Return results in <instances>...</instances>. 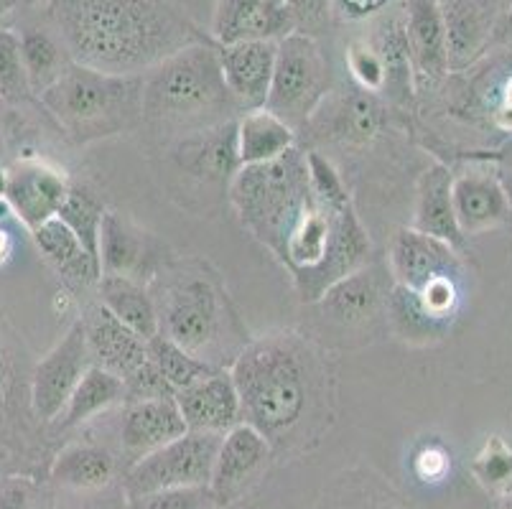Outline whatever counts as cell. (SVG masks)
Returning <instances> with one entry per match:
<instances>
[{"instance_id": "6da1fadb", "label": "cell", "mask_w": 512, "mask_h": 509, "mask_svg": "<svg viewBox=\"0 0 512 509\" xmlns=\"http://www.w3.org/2000/svg\"><path fill=\"white\" fill-rule=\"evenodd\" d=\"M46 18L74 64L118 77H143L212 39L171 0H46Z\"/></svg>"}, {"instance_id": "7a4b0ae2", "label": "cell", "mask_w": 512, "mask_h": 509, "mask_svg": "<svg viewBox=\"0 0 512 509\" xmlns=\"http://www.w3.org/2000/svg\"><path fill=\"white\" fill-rule=\"evenodd\" d=\"M242 423L253 426L273 454L306 446L314 423L327 418V364L304 336L283 331L253 339L232 362Z\"/></svg>"}, {"instance_id": "3957f363", "label": "cell", "mask_w": 512, "mask_h": 509, "mask_svg": "<svg viewBox=\"0 0 512 509\" xmlns=\"http://www.w3.org/2000/svg\"><path fill=\"white\" fill-rule=\"evenodd\" d=\"M214 39L186 46L143 74V123L166 133H197L240 118Z\"/></svg>"}, {"instance_id": "277c9868", "label": "cell", "mask_w": 512, "mask_h": 509, "mask_svg": "<svg viewBox=\"0 0 512 509\" xmlns=\"http://www.w3.org/2000/svg\"><path fill=\"white\" fill-rule=\"evenodd\" d=\"M230 199L242 227L281 260L293 232L319 207L306 151L296 146L276 161L242 166L230 181Z\"/></svg>"}, {"instance_id": "5b68a950", "label": "cell", "mask_w": 512, "mask_h": 509, "mask_svg": "<svg viewBox=\"0 0 512 509\" xmlns=\"http://www.w3.org/2000/svg\"><path fill=\"white\" fill-rule=\"evenodd\" d=\"M39 97L79 146L143 123V77H118L72 64Z\"/></svg>"}, {"instance_id": "8992f818", "label": "cell", "mask_w": 512, "mask_h": 509, "mask_svg": "<svg viewBox=\"0 0 512 509\" xmlns=\"http://www.w3.org/2000/svg\"><path fill=\"white\" fill-rule=\"evenodd\" d=\"M156 308L161 334L214 367V352L222 349V334L230 331L227 298L217 283L202 273L174 275Z\"/></svg>"}, {"instance_id": "52a82bcc", "label": "cell", "mask_w": 512, "mask_h": 509, "mask_svg": "<svg viewBox=\"0 0 512 509\" xmlns=\"http://www.w3.org/2000/svg\"><path fill=\"white\" fill-rule=\"evenodd\" d=\"M332 82V64L319 39L293 31L278 41L276 69L265 110H271L299 133L314 118L321 102L327 100Z\"/></svg>"}, {"instance_id": "ba28073f", "label": "cell", "mask_w": 512, "mask_h": 509, "mask_svg": "<svg viewBox=\"0 0 512 509\" xmlns=\"http://www.w3.org/2000/svg\"><path fill=\"white\" fill-rule=\"evenodd\" d=\"M220 443V433L186 431L184 436L156 448L153 454L143 456L123 471L120 487L125 499L164 492V489L209 487Z\"/></svg>"}, {"instance_id": "9c48e42d", "label": "cell", "mask_w": 512, "mask_h": 509, "mask_svg": "<svg viewBox=\"0 0 512 509\" xmlns=\"http://www.w3.org/2000/svg\"><path fill=\"white\" fill-rule=\"evenodd\" d=\"M444 82L456 118L484 120L512 133V44L487 51L474 67L449 74Z\"/></svg>"}, {"instance_id": "30bf717a", "label": "cell", "mask_w": 512, "mask_h": 509, "mask_svg": "<svg viewBox=\"0 0 512 509\" xmlns=\"http://www.w3.org/2000/svg\"><path fill=\"white\" fill-rule=\"evenodd\" d=\"M92 367L87 334L82 319L74 321L67 334L31 370V408L41 423H57L67 408L74 387Z\"/></svg>"}, {"instance_id": "8fae6325", "label": "cell", "mask_w": 512, "mask_h": 509, "mask_svg": "<svg viewBox=\"0 0 512 509\" xmlns=\"http://www.w3.org/2000/svg\"><path fill=\"white\" fill-rule=\"evenodd\" d=\"M273 454L271 443L265 441L253 426L237 423L232 431L222 436L220 451L214 459L209 492L217 507H230L240 502L255 484L271 469Z\"/></svg>"}, {"instance_id": "7c38bea8", "label": "cell", "mask_w": 512, "mask_h": 509, "mask_svg": "<svg viewBox=\"0 0 512 509\" xmlns=\"http://www.w3.org/2000/svg\"><path fill=\"white\" fill-rule=\"evenodd\" d=\"M383 97L352 84L344 92H329L304 130L316 133L321 143L339 146H370L383 133L388 120Z\"/></svg>"}, {"instance_id": "4fadbf2b", "label": "cell", "mask_w": 512, "mask_h": 509, "mask_svg": "<svg viewBox=\"0 0 512 509\" xmlns=\"http://www.w3.org/2000/svg\"><path fill=\"white\" fill-rule=\"evenodd\" d=\"M505 0H441L449 74L474 67L490 51L492 31Z\"/></svg>"}, {"instance_id": "5bb4252c", "label": "cell", "mask_w": 512, "mask_h": 509, "mask_svg": "<svg viewBox=\"0 0 512 509\" xmlns=\"http://www.w3.org/2000/svg\"><path fill=\"white\" fill-rule=\"evenodd\" d=\"M69 181L64 171L44 161H23L8 171L3 199L29 230L57 217L59 207L69 194Z\"/></svg>"}, {"instance_id": "9a60e30c", "label": "cell", "mask_w": 512, "mask_h": 509, "mask_svg": "<svg viewBox=\"0 0 512 509\" xmlns=\"http://www.w3.org/2000/svg\"><path fill=\"white\" fill-rule=\"evenodd\" d=\"M390 273L395 286L421 291L436 278H459L462 275V260L456 247L449 242L436 240L431 235L413 230H400L390 242Z\"/></svg>"}, {"instance_id": "2e32d148", "label": "cell", "mask_w": 512, "mask_h": 509, "mask_svg": "<svg viewBox=\"0 0 512 509\" xmlns=\"http://www.w3.org/2000/svg\"><path fill=\"white\" fill-rule=\"evenodd\" d=\"M214 51L225 74L227 90L232 92L242 112L265 107L271 92L273 69H276L278 41H237L217 44Z\"/></svg>"}, {"instance_id": "e0dca14e", "label": "cell", "mask_w": 512, "mask_h": 509, "mask_svg": "<svg viewBox=\"0 0 512 509\" xmlns=\"http://www.w3.org/2000/svg\"><path fill=\"white\" fill-rule=\"evenodd\" d=\"M186 431L189 428H186L184 415L174 398L123 405V418H120L118 428V454L125 461V469L141 461L143 456L153 454L156 448L184 436Z\"/></svg>"}, {"instance_id": "ac0fdd59", "label": "cell", "mask_w": 512, "mask_h": 509, "mask_svg": "<svg viewBox=\"0 0 512 509\" xmlns=\"http://www.w3.org/2000/svg\"><path fill=\"white\" fill-rule=\"evenodd\" d=\"M174 400L189 431L225 436L237 423H242L240 395L232 375L222 367H214L202 380L176 392Z\"/></svg>"}, {"instance_id": "d6986e66", "label": "cell", "mask_w": 512, "mask_h": 509, "mask_svg": "<svg viewBox=\"0 0 512 509\" xmlns=\"http://www.w3.org/2000/svg\"><path fill=\"white\" fill-rule=\"evenodd\" d=\"M383 62V100L408 107L416 100V69L408 49L406 26H403V3L388 8L383 16L372 18V31L365 36Z\"/></svg>"}, {"instance_id": "ffe728a7", "label": "cell", "mask_w": 512, "mask_h": 509, "mask_svg": "<svg viewBox=\"0 0 512 509\" xmlns=\"http://www.w3.org/2000/svg\"><path fill=\"white\" fill-rule=\"evenodd\" d=\"M293 18L278 0H220L214 13L212 39L217 44L237 41H281L293 34Z\"/></svg>"}, {"instance_id": "44dd1931", "label": "cell", "mask_w": 512, "mask_h": 509, "mask_svg": "<svg viewBox=\"0 0 512 509\" xmlns=\"http://www.w3.org/2000/svg\"><path fill=\"white\" fill-rule=\"evenodd\" d=\"M82 324H85L92 364L113 372L120 380H125L130 372H136L148 359L146 339H141L136 331H130L123 321L115 319L100 303L87 308Z\"/></svg>"}, {"instance_id": "7402d4cb", "label": "cell", "mask_w": 512, "mask_h": 509, "mask_svg": "<svg viewBox=\"0 0 512 509\" xmlns=\"http://www.w3.org/2000/svg\"><path fill=\"white\" fill-rule=\"evenodd\" d=\"M120 454L97 441H72L49 464V482L64 492H102L118 482Z\"/></svg>"}, {"instance_id": "603a6c76", "label": "cell", "mask_w": 512, "mask_h": 509, "mask_svg": "<svg viewBox=\"0 0 512 509\" xmlns=\"http://www.w3.org/2000/svg\"><path fill=\"white\" fill-rule=\"evenodd\" d=\"M454 214L464 237L490 232L510 219V204L497 171H464L451 184Z\"/></svg>"}, {"instance_id": "cb8c5ba5", "label": "cell", "mask_w": 512, "mask_h": 509, "mask_svg": "<svg viewBox=\"0 0 512 509\" xmlns=\"http://www.w3.org/2000/svg\"><path fill=\"white\" fill-rule=\"evenodd\" d=\"M408 49H411L416 79L439 84L449 77L446 59V28L441 0H400Z\"/></svg>"}, {"instance_id": "d4e9b609", "label": "cell", "mask_w": 512, "mask_h": 509, "mask_svg": "<svg viewBox=\"0 0 512 509\" xmlns=\"http://www.w3.org/2000/svg\"><path fill=\"white\" fill-rule=\"evenodd\" d=\"M176 161L186 174L204 181H232L242 168L237 153V120L197 130L179 140Z\"/></svg>"}, {"instance_id": "484cf974", "label": "cell", "mask_w": 512, "mask_h": 509, "mask_svg": "<svg viewBox=\"0 0 512 509\" xmlns=\"http://www.w3.org/2000/svg\"><path fill=\"white\" fill-rule=\"evenodd\" d=\"M31 237L46 263L62 275L69 288H77V291L79 288L82 291L97 288V280L102 278L100 263L85 250V245L74 237V232L62 219H49L41 227L31 230Z\"/></svg>"}, {"instance_id": "4316f807", "label": "cell", "mask_w": 512, "mask_h": 509, "mask_svg": "<svg viewBox=\"0 0 512 509\" xmlns=\"http://www.w3.org/2000/svg\"><path fill=\"white\" fill-rule=\"evenodd\" d=\"M451 184H454V174L449 166L436 163V166L426 168L418 181V202H416V217H413V230L431 235L436 240L449 242L451 247L464 245L467 237L459 230L454 214V199H451Z\"/></svg>"}, {"instance_id": "83f0119b", "label": "cell", "mask_w": 512, "mask_h": 509, "mask_svg": "<svg viewBox=\"0 0 512 509\" xmlns=\"http://www.w3.org/2000/svg\"><path fill=\"white\" fill-rule=\"evenodd\" d=\"M151 237L123 214L107 212L100 232V268L102 275H125L141 280L151 270Z\"/></svg>"}, {"instance_id": "f1b7e54d", "label": "cell", "mask_w": 512, "mask_h": 509, "mask_svg": "<svg viewBox=\"0 0 512 509\" xmlns=\"http://www.w3.org/2000/svg\"><path fill=\"white\" fill-rule=\"evenodd\" d=\"M95 291L97 303L105 306L115 319L123 321L130 331H136L141 339L151 342L153 336L161 334L156 298L148 293L141 280L125 275H102Z\"/></svg>"}, {"instance_id": "f546056e", "label": "cell", "mask_w": 512, "mask_h": 509, "mask_svg": "<svg viewBox=\"0 0 512 509\" xmlns=\"http://www.w3.org/2000/svg\"><path fill=\"white\" fill-rule=\"evenodd\" d=\"M316 306L324 311V316L339 326H362L375 319L383 308V291L380 283L365 268L357 273L347 275L339 283H334L324 296L319 298Z\"/></svg>"}, {"instance_id": "4dcf8cb0", "label": "cell", "mask_w": 512, "mask_h": 509, "mask_svg": "<svg viewBox=\"0 0 512 509\" xmlns=\"http://www.w3.org/2000/svg\"><path fill=\"white\" fill-rule=\"evenodd\" d=\"M296 148V130L271 110H248L237 118V153L242 166L268 163Z\"/></svg>"}, {"instance_id": "1f68e13d", "label": "cell", "mask_w": 512, "mask_h": 509, "mask_svg": "<svg viewBox=\"0 0 512 509\" xmlns=\"http://www.w3.org/2000/svg\"><path fill=\"white\" fill-rule=\"evenodd\" d=\"M316 509H411L390 484L370 469L344 471L324 489Z\"/></svg>"}, {"instance_id": "d6a6232c", "label": "cell", "mask_w": 512, "mask_h": 509, "mask_svg": "<svg viewBox=\"0 0 512 509\" xmlns=\"http://www.w3.org/2000/svg\"><path fill=\"white\" fill-rule=\"evenodd\" d=\"M49 26H26L18 34L23 69L29 77L31 92H36V95L49 90L51 84L74 64L64 41Z\"/></svg>"}, {"instance_id": "836d02e7", "label": "cell", "mask_w": 512, "mask_h": 509, "mask_svg": "<svg viewBox=\"0 0 512 509\" xmlns=\"http://www.w3.org/2000/svg\"><path fill=\"white\" fill-rule=\"evenodd\" d=\"M125 403V385L118 375L102 370L97 364H92L85 377L74 387L72 398H69L67 408L59 415L57 423L67 431V428H79L90 423L97 415L113 410L115 405Z\"/></svg>"}, {"instance_id": "e575fe53", "label": "cell", "mask_w": 512, "mask_h": 509, "mask_svg": "<svg viewBox=\"0 0 512 509\" xmlns=\"http://www.w3.org/2000/svg\"><path fill=\"white\" fill-rule=\"evenodd\" d=\"M385 306H388V316L393 321L395 331L408 342H431V339L444 336V331L451 326L428 314L418 293L411 291V288L395 286Z\"/></svg>"}, {"instance_id": "d590c367", "label": "cell", "mask_w": 512, "mask_h": 509, "mask_svg": "<svg viewBox=\"0 0 512 509\" xmlns=\"http://www.w3.org/2000/svg\"><path fill=\"white\" fill-rule=\"evenodd\" d=\"M105 214L107 209L102 207L100 199L82 186H69L67 199L57 212V217L74 232V237L85 245L97 263H100V232Z\"/></svg>"}, {"instance_id": "8d00e7d4", "label": "cell", "mask_w": 512, "mask_h": 509, "mask_svg": "<svg viewBox=\"0 0 512 509\" xmlns=\"http://www.w3.org/2000/svg\"><path fill=\"white\" fill-rule=\"evenodd\" d=\"M148 359L156 364V370L164 375V380L169 382L174 395L184 387L194 385L197 380H202L204 375L214 370L212 364L204 362V359L194 357L192 352H186L184 347H179L176 342H171L169 336L158 334L148 342Z\"/></svg>"}, {"instance_id": "74e56055", "label": "cell", "mask_w": 512, "mask_h": 509, "mask_svg": "<svg viewBox=\"0 0 512 509\" xmlns=\"http://www.w3.org/2000/svg\"><path fill=\"white\" fill-rule=\"evenodd\" d=\"M472 474L484 489L500 492L512 482V448L500 436L484 441L472 461Z\"/></svg>"}, {"instance_id": "f35d334b", "label": "cell", "mask_w": 512, "mask_h": 509, "mask_svg": "<svg viewBox=\"0 0 512 509\" xmlns=\"http://www.w3.org/2000/svg\"><path fill=\"white\" fill-rule=\"evenodd\" d=\"M29 77L23 69L21 44L11 28H0V100L18 102L29 95Z\"/></svg>"}, {"instance_id": "ab89813d", "label": "cell", "mask_w": 512, "mask_h": 509, "mask_svg": "<svg viewBox=\"0 0 512 509\" xmlns=\"http://www.w3.org/2000/svg\"><path fill=\"white\" fill-rule=\"evenodd\" d=\"M347 69L357 87L375 92V95H383V62H380V56H377V51L372 49L365 36L347 46Z\"/></svg>"}, {"instance_id": "60d3db41", "label": "cell", "mask_w": 512, "mask_h": 509, "mask_svg": "<svg viewBox=\"0 0 512 509\" xmlns=\"http://www.w3.org/2000/svg\"><path fill=\"white\" fill-rule=\"evenodd\" d=\"M209 487H181L128 499V509H214Z\"/></svg>"}, {"instance_id": "b9f144b4", "label": "cell", "mask_w": 512, "mask_h": 509, "mask_svg": "<svg viewBox=\"0 0 512 509\" xmlns=\"http://www.w3.org/2000/svg\"><path fill=\"white\" fill-rule=\"evenodd\" d=\"M125 385V403H143V400H164L174 398V390H171L169 382L164 380V375L156 370V364L151 359L138 367L136 372H130L123 380Z\"/></svg>"}, {"instance_id": "7bdbcfd3", "label": "cell", "mask_w": 512, "mask_h": 509, "mask_svg": "<svg viewBox=\"0 0 512 509\" xmlns=\"http://www.w3.org/2000/svg\"><path fill=\"white\" fill-rule=\"evenodd\" d=\"M286 8L293 18L296 34L319 39L327 31L332 18V0H286Z\"/></svg>"}, {"instance_id": "ee69618b", "label": "cell", "mask_w": 512, "mask_h": 509, "mask_svg": "<svg viewBox=\"0 0 512 509\" xmlns=\"http://www.w3.org/2000/svg\"><path fill=\"white\" fill-rule=\"evenodd\" d=\"M64 492V489H62ZM67 499H59L51 509H128L123 487H110L102 492H67Z\"/></svg>"}, {"instance_id": "f6af8a7d", "label": "cell", "mask_w": 512, "mask_h": 509, "mask_svg": "<svg viewBox=\"0 0 512 509\" xmlns=\"http://www.w3.org/2000/svg\"><path fill=\"white\" fill-rule=\"evenodd\" d=\"M395 0H332V18L342 23H362L383 16Z\"/></svg>"}, {"instance_id": "bcb514c9", "label": "cell", "mask_w": 512, "mask_h": 509, "mask_svg": "<svg viewBox=\"0 0 512 509\" xmlns=\"http://www.w3.org/2000/svg\"><path fill=\"white\" fill-rule=\"evenodd\" d=\"M36 484L29 476H6L0 479V509H34Z\"/></svg>"}, {"instance_id": "7dc6e473", "label": "cell", "mask_w": 512, "mask_h": 509, "mask_svg": "<svg viewBox=\"0 0 512 509\" xmlns=\"http://www.w3.org/2000/svg\"><path fill=\"white\" fill-rule=\"evenodd\" d=\"M413 469H416L421 482H439L441 476L449 471V454L441 446H436V443L423 446L416 454V459H413Z\"/></svg>"}, {"instance_id": "c3c4849f", "label": "cell", "mask_w": 512, "mask_h": 509, "mask_svg": "<svg viewBox=\"0 0 512 509\" xmlns=\"http://www.w3.org/2000/svg\"><path fill=\"white\" fill-rule=\"evenodd\" d=\"M512 44V3L505 6V11L500 13L497 18V26L492 31V41H490V51L497 49V46H507Z\"/></svg>"}, {"instance_id": "681fc988", "label": "cell", "mask_w": 512, "mask_h": 509, "mask_svg": "<svg viewBox=\"0 0 512 509\" xmlns=\"http://www.w3.org/2000/svg\"><path fill=\"white\" fill-rule=\"evenodd\" d=\"M23 6H29V0H0V28H11Z\"/></svg>"}, {"instance_id": "f907efd6", "label": "cell", "mask_w": 512, "mask_h": 509, "mask_svg": "<svg viewBox=\"0 0 512 509\" xmlns=\"http://www.w3.org/2000/svg\"><path fill=\"white\" fill-rule=\"evenodd\" d=\"M13 235L11 230H6V227H0V265H6L8 260H11L13 255Z\"/></svg>"}, {"instance_id": "816d5d0a", "label": "cell", "mask_w": 512, "mask_h": 509, "mask_svg": "<svg viewBox=\"0 0 512 509\" xmlns=\"http://www.w3.org/2000/svg\"><path fill=\"white\" fill-rule=\"evenodd\" d=\"M497 179H500L502 191H505L507 204H510V212H512V171H497Z\"/></svg>"}, {"instance_id": "f5cc1de1", "label": "cell", "mask_w": 512, "mask_h": 509, "mask_svg": "<svg viewBox=\"0 0 512 509\" xmlns=\"http://www.w3.org/2000/svg\"><path fill=\"white\" fill-rule=\"evenodd\" d=\"M11 217V207H8V202L0 196V222H6V219Z\"/></svg>"}, {"instance_id": "db71d44e", "label": "cell", "mask_w": 512, "mask_h": 509, "mask_svg": "<svg viewBox=\"0 0 512 509\" xmlns=\"http://www.w3.org/2000/svg\"><path fill=\"white\" fill-rule=\"evenodd\" d=\"M500 509H512V489H507L505 497H502L500 502Z\"/></svg>"}, {"instance_id": "11a10c76", "label": "cell", "mask_w": 512, "mask_h": 509, "mask_svg": "<svg viewBox=\"0 0 512 509\" xmlns=\"http://www.w3.org/2000/svg\"><path fill=\"white\" fill-rule=\"evenodd\" d=\"M6 181H8V171L0 166V196H3V191H6Z\"/></svg>"}, {"instance_id": "9f6ffc18", "label": "cell", "mask_w": 512, "mask_h": 509, "mask_svg": "<svg viewBox=\"0 0 512 509\" xmlns=\"http://www.w3.org/2000/svg\"><path fill=\"white\" fill-rule=\"evenodd\" d=\"M512 156V143H507V153H502V158H510Z\"/></svg>"}, {"instance_id": "6f0895ef", "label": "cell", "mask_w": 512, "mask_h": 509, "mask_svg": "<svg viewBox=\"0 0 512 509\" xmlns=\"http://www.w3.org/2000/svg\"><path fill=\"white\" fill-rule=\"evenodd\" d=\"M505 3H507V6H510V3H512V0H505Z\"/></svg>"}, {"instance_id": "680465c9", "label": "cell", "mask_w": 512, "mask_h": 509, "mask_svg": "<svg viewBox=\"0 0 512 509\" xmlns=\"http://www.w3.org/2000/svg\"><path fill=\"white\" fill-rule=\"evenodd\" d=\"M29 3H39V0H29Z\"/></svg>"}, {"instance_id": "91938a15", "label": "cell", "mask_w": 512, "mask_h": 509, "mask_svg": "<svg viewBox=\"0 0 512 509\" xmlns=\"http://www.w3.org/2000/svg\"><path fill=\"white\" fill-rule=\"evenodd\" d=\"M278 3H286V0H278Z\"/></svg>"}, {"instance_id": "94428289", "label": "cell", "mask_w": 512, "mask_h": 509, "mask_svg": "<svg viewBox=\"0 0 512 509\" xmlns=\"http://www.w3.org/2000/svg\"><path fill=\"white\" fill-rule=\"evenodd\" d=\"M0 479H3V476H0Z\"/></svg>"}]
</instances>
